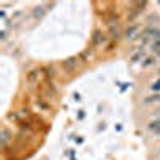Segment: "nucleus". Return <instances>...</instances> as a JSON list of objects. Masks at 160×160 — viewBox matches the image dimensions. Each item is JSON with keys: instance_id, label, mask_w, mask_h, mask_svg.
I'll return each mask as SVG.
<instances>
[{"instance_id": "obj_1", "label": "nucleus", "mask_w": 160, "mask_h": 160, "mask_svg": "<svg viewBox=\"0 0 160 160\" xmlns=\"http://www.w3.org/2000/svg\"><path fill=\"white\" fill-rule=\"evenodd\" d=\"M160 38V31L157 28H148L142 31V42L146 43L148 40H152V42H155V40Z\"/></svg>"}, {"instance_id": "obj_2", "label": "nucleus", "mask_w": 160, "mask_h": 160, "mask_svg": "<svg viewBox=\"0 0 160 160\" xmlns=\"http://www.w3.org/2000/svg\"><path fill=\"white\" fill-rule=\"evenodd\" d=\"M138 35H141L139 26H138V24H131V26H128L127 31H125V38H127V40H135V38H138Z\"/></svg>"}, {"instance_id": "obj_3", "label": "nucleus", "mask_w": 160, "mask_h": 160, "mask_svg": "<svg viewBox=\"0 0 160 160\" xmlns=\"http://www.w3.org/2000/svg\"><path fill=\"white\" fill-rule=\"evenodd\" d=\"M106 40H108V37H106L101 31H95L91 35V45L93 47H99L102 43H106Z\"/></svg>"}, {"instance_id": "obj_4", "label": "nucleus", "mask_w": 160, "mask_h": 160, "mask_svg": "<svg viewBox=\"0 0 160 160\" xmlns=\"http://www.w3.org/2000/svg\"><path fill=\"white\" fill-rule=\"evenodd\" d=\"M109 32H111V38H112V40H118V37H120L118 24H111V26H109Z\"/></svg>"}, {"instance_id": "obj_5", "label": "nucleus", "mask_w": 160, "mask_h": 160, "mask_svg": "<svg viewBox=\"0 0 160 160\" xmlns=\"http://www.w3.org/2000/svg\"><path fill=\"white\" fill-rule=\"evenodd\" d=\"M77 61H78L77 58H69L68 61H64V64H62L64 69H66V71H74V68L77 66Z\"/></svg>"}, {"instance_id": "obj_6", "label": "nucleus", "mask_w": 160, "mask_h": 160, "mask_svg": "<svg viewBox=\"0 0 160 160\" xmlns=\"http://www.w3.org/2000/svg\"><path fill=\"white\" fill-rule=\"evenodd\" d=\"M148 128L152 131V133H160V118L158 120H154V122H151L148 125Z\"/></svg>"}, {"instance_id": "obj_7", "label": "nucleus", "mask_w": 160, "mask_h": 160, "mask_svg": "<svg viewBox=\"0 0 160 160\" xmlns=\"http://www.w3.org/2000/svg\"><path fill=\"white\" fill-rule=\"evenodd\" d=\"M0 138H2V148H5L7 142H8V141H10V138H11L10 131H8L7 128H3V130H2V136H0Z\"/></svg>"}, {"instance_id": "obj_8", "label": "nucleus", "mask_w": 160, "mask_h": 160, "mask_svg": "<svg viewBox=\"0 0 160 160\" xmlns=\"http://www.w3.org/2000/svg\"><path fill=\"white\" fill-rule=\"evenodd\" d=\"M43 13H45L43 7H38V8L34 10V16H35V18H42V16H43Z\"/></svg>"}, {"instance_id": "obj_9", "label": "nucleus", "mask_w": 160, "mask_h": 160, "mask_svg": "<svg viewBox=\"0 0 160 160\" xmlns=\"http://www.w3.org/2000/svg\"><path fill=\"white\" fill-rule=\"evenodd\" d=\"M151 47H152V50L158 55V53H160V38H158V40H155V42H152V45H151Z\"/></svg>"}, {"instance_id": "obj_10", "label": "nucleus", "mask_w": 160, "mask_h": 160, "mask_svg": "<svg viewBox=\"0 0 160 160\" xmlns=\"http://www.w3.org/2000/svg\"><path fill=\"white\" fill-rule=\"evenodd\" d=\"M37 77H38V71H32V72H29L28 80L29 82H34V80H37Z\"/></svg>"}, {"instance_id": "obj_11", "label": "nucleus", "mask_w": 160, "mask_h": 160, "mask_svg": "<svg viewBox=\"0 0 160 160\" xmlns=\"http://www.w3.org/2000/svg\"><path fill=\"white\" fill-rule=\"evenodd\" d=\"M151 90H152V91H160V80H157V82H154V83H152Z\"/></svg>"}, {"instance_id": "obj_12", "label": "nucleus", "mask_w": 160, "mask_h": 160, "mask_svg": "<svg viewBox=\"0 0 160 160\" xmlns=\"http://www.w3.org/2000/svg\"><path fill=\"white\" fill-rule=\"evenodd\" d=\"M141 58H142V51H139V53H136V55H135V56H133V58H131V61H133V62H136V61H139Z\"/></svg>"}, {"instance_id": "obj_13", "label": "nucleus", "mask_w": 160, "mask_h": 160, "mask_svg": "<svg viewBox=\"0 0 160 160\" xmlns=\"http://www.w3.org/2000/svg\"><path fill=\"white\" fill-rule=\"evenodd\" d=\"M154 62V59L152 58H148V59H146V62H142V66H149V64H152Z\"/></svg>"}, {"instance_id": "obj_14", "label": "nucleus", "mask_w": 160, "mask_h": 160, "mask_svg": "<svg viewBox=\"0 0 160 160\" xmlns=\"http://www.w3.org/2000/svg\"><path fill=\"white\" fill-rule=\"evenodd\" d=\"M158 56H160V53H158Z\"/></svg>"}, {"instance_id": "obj_15", "label": "nucleus", "mask_w": 160, "mask_h": 160, "mask_svg": "<svg viewBox=\"0 0 160 160\" xmlns=\"http://www.w3.org/2000/svg\"><path fill=\"white\" fill-rule=\"evenodd\" d=\"M158 5H160V2H158Z\"/></svg>"}]
</instances>
